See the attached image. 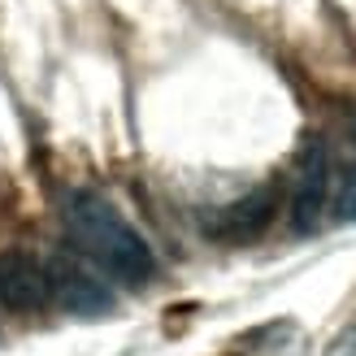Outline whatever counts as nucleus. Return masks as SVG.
<instances>
[{
	"mask_svg": "<svg viewBox=\"0 0 356 356\" xmlns=\"http://www.w3.org/2000/svg\"><path fill=\"white\" fill-rule=\"evenodd\" d=\"M61 222H65L70 243L83 257H92L96 265H104L113 278L131 282V287H144L152 278V270H156L152 248L109 200H100L92 191H70L61 204Z\"/></svg>",
	"mask_w": 356,
	"mask_h": 356,
	"instance_id": "obj_1",
	"label": "nucleus"
},
{
	"mask_svg": "<svg viewBox=\"0 0 356 356\" xmlns=\"http://www.w3.org/2000/svg\"><path fill=\"white\" fill-rule=\"evenodd\" d=\"M326 195H330V156H326L322 139H309L296 161V187H291V230L296 235H309V230L322 226Z\"/></svg>",
	"mask_w": 356,
	"mask_h": 356,
	"instance_id": "obj_2",
	"label": "nucleus"
},
{
	"mask_svg": "<svg viewBox=\"0 0 356 356\" xmlns=\"http://www.w3.org/2000/svg\"><path fill=\"white\" fill-rule=\"evenodd\" d=\"M48 300H57L61 309L79 313V317H100L113 309V291L87 270L74 257H52L48 265Z\"/></svg>",
	"mask_w": 356,
	"mask_h": 356,
	"instance_id": "obj_3",
	"label": "nucleus"
},
{
	"mask_svg": "<svg viewBox=\"0 0 356 356\" xmlns=\"http://www.w3.org/2000/svg\"><path fill=\"white\" fill-rule=\"evenodd\" d=\"M48 305V270L26 252H0V309L35 313Z\"/></svg>",
	"mask_w": 356,
	"mask_h": 356,
	"instance_id": "obj_4",
	"label": "nucleus"
},
{
	"mask_svg": "<svg viewBox=\"0 0 356 356\" xmlns=\"http://www.w3.org/2000/svg\"><path fill=\"white\" fill-rule=\"evenodd\" d=\"M274 209H278V187L265 183L257 191H248L243 200H235L230 209H222V218L213 222V235L230 239V243H248L274 222Z\"/></svg>",
	"mask_w": 356,
	"mask_h": 356,
	"instance_id": "obj_5",
	"label": "nucleus"
},
{
	"mask_svg": "<svg viewBox=\"0 0 356 356\" xmlns=\"http://www.w3.org/2000/svg\"><path fill=\"white\" fill-rule=\"evenodd\" d=\"M334 218L356 222V165L339 170V187H334Z\"/></svg>",
	"mask_w": 356,
	"mask_h": 356,
	"instance_id": "obj_6",
	"label": "nucleus"
},
{
	"mask_svg": "<svg viewBox=\"0 0 356 356\" xmlns=\"http://www.w3.org/2000/svg\"><path fill=\"white\" fill-rule=\"evenodd\" d=\"M322 356H356V317H352V322H348V326H343V330L326 343V352H322Z\"/></svg>",
	"mask_w": 356,
	"mask_h": 356,
	"instance_id": "obj_7",
	"label": "nucleus"
}]
</instances>
